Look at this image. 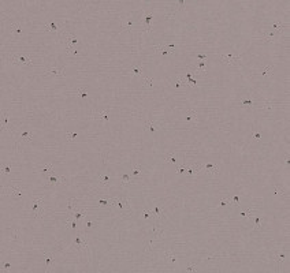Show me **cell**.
<instances>
[{"label": "cell", "mask_w": 290, "mask_h": 273, "mask_svg": "<svg viewBox=\"0 0 290 273\" xmlns=\"http://www.w3.org/2000/svg\"><path fill=\"white\" fill-rule=\"evenodd\" d=\"M3 194H10L13 197H23V190L21 187H4L3 189Z\"/></svg>", "instance_id": "277c9868"}, {"label": "cell", "mask_w": 290, "mask_h": 273, "mask_svg": "<svg viewBox=\"0 0 290 273\" xmlns=\"http://www.w3.org/2000/svg\"><path fill=\"white\" fill-rule=\"evenodd\" d=\"M74 245L77 246L80 250H85V249L88 247V242H86V239L82 236H77L75 238V240H74Z\"/></svg>", "instance_id": "4fadbf2b"}, {"label": "cell", "mask_w": 290, "mask_h": 273, "mask_svg": "<svg viewBox=\"0 0 290 273\" xmlns=\"http://www.w3.org/2000/svg\"><path fill=\"white\" fill-rule=\"evenodd\" d=\"M40 172L44 175H52L54 174V165L52 164H48V165H44L40 168Z\"/></svg>", "instance_id": "cb8c5ba5"}, {"label": "cell", "mask_w": 290, "mask_h": 273, "mask_svg": "<svg viewBox=\"0 0 290 273\" xmlns=\"http://www.w3.org/2000/svg\"><path fill=\"white\" fill-rule=\"evenodd\" d=\"M196 271H197V269H196V265H194V264H193V265H189V266L186 268V272H196Z\"/></svg>", "instance_id": "f907efd6"}, {"label": "cell", "mask_w": 290, "mask_h": 273, "mask_svg": "<svg viewBox=\"0 0 290 273\" xmlns=\"http://www.w3.org/2000/svg\"><path fill=\"white\" fill-rule=\"evenodd\" d=\"M220 60L223 61L224 64H227V66H235V64L239 63V60H241V56H235V55H233V53L222 55V56H220Z\"/></svg>", "instance_id": "3957f363"}, {"label": "cell", "mask_w": 290, "mask_h": 273, "mask_svg": "<svg viewBox=\"0 0 290 273\" xmlns=\"http://www.w3.org/2000/svg\"><path fill=\"white\" fill-rule=\"evenodd\" d=\"M275 258L278 260V265H282V262L286 260V253H275Z\"/></svg>", "instance_id": "d590c367"}, {"label": "cell", "mask_w": 290, "mask_h": 273, "mask_svg": "<svg viewBox=\"0 0 290 273\" xmlns=\"http://www.w3.org/2000/svg\"><path fill=\"white\" fill-rule=\"evenodd\" d=\"M130 176H129L127 174H125L123 176H122V184H123V186H125V184H129V183H130Z\"/></svg>", "instance_id": "f6af8a7d"}, {"label": "cell", "mask_w": 290, "mask_h": 273, "mask_svg": "<svg viewBox=\"0 0 290 273\" xmlns=\"http://www.w3.org/2000/svg\"><path fill=\"white\" fill-rule=\"evenodd\" d=\"M99 183H100V186L107 187L108 184H110V178H108L107 175H104V174L99 175Z\"/></svg>", "instance_id": "83f0119b"}, {"label": "cell", "mask_w": 290, "mask_h": 273, "mask_svg": "<svg viewBox=\"0 0 290 273\" xmlns=\"http://www.w3.org/2000/svg\"><path fill=\"white\" fill-rule=\"evenodd\" d=\"M92 117H95V119L100 120V122H108L110 120V117H108V109H104L103 112H93L92 113Z\"/></svg>", "instance_id": "9c48e42d"}, {"label": "cell", "mask_w": 290, "mask_h": 273, "mask_svg": "<svg viewBox=\"0 0 290 273\" xmlns=\"http://www.w3.org/2000/svg\"><path fill=\"white\" fill-rule=\"evenodd\" d=\"M78 135L77 134H70V133H66V139L67 141H73V139H75Z\"/></svg>", "instance_id": "7dc6e473"}, {"label": "cell", "mask_w": 290, "mask_h": 273, "mask_svg": "<svg viewBox=\"0 0 290 273\" xmlns=\"http://www.w3.org/2000/svg\"><path fill=\"white\" fill-rule=\"evenodd\" d=\"M45 29H47V31H51V33H56V31L60 29V26L58 25L56 22H54V20H49L48 23H45Z\"/></svg>", "instance_id": "2e32d148"}, {"label": "cell", "mask_w": 290, "mask_h": 273, "mask_svg": "<svg viewBox=\"0 0 290 273\" xmlns=\"http://www.w3.org/2000/svg\"><path fill=\"white\" fill-rule=\"evenodd\" d=\"M288 28V25L286 23H282V22H275V23H272V29H274L277 33H282L285 29Z\"/></svg>", "instance_id": "7402d4cb"}, {"label": "cell", "mask_w": 290, "mask_h": 273, "mask_svg": "<svg viewBox=\"0 0 290 273\" xmlns=\"http://www.w3.org/2000/svg\"><path fill=\"white\" fill-rule=\"evenodd\" d=\"M142 219H144V220H149V219H151V217H153V215H152V210H142Z\"/></svg>", "instance_id": "60d3db41"}, {"label": "cell", "mask_w": 290, "mask_h": 273, "mask_svg": "<svg viewBox=\"0 0 290 273\" xmlns=\"http://www.w3.org/2000/svg\"><path fill=\"white\" fill-rule=\"evenodd\" d=\"M112 201H114L112 206H116L119 210H125V209H127V202H126V199H122V198H114Z\"/></svg>", "instance_id": "8fae6325"}, {"label": "cell", "mask_w": 290, "mask_h": 273, "mask_svg": "<svg viewBox=\"0 0 290 273\" xmlns=\"http://www.w3.org/2000/svg\"><path fill=\"white\" fill-rule=\"evenodd\" d=\"M10 30H11V34H13L14 37H18V36H21V34H22L23 29H22V26L19 25V23H13Z\"/></svg>", "instance_id": "9a60e30c"}, {"label": "cell", "mask_w": 290, "mask_h": 273, "mask_svg": "<svg viewBox=\"0 0 290 273\" xmlns=\"http://www.w3.org/2000/svg\"><path fill=\"white\" fill-rule=\"evenodd\" d=\"M93 227H95V223L90 221V220H88V221L85 223V228H86V230H89V228H93Z\"/></svg>", "instance_id": "c3c4849f"}, {"label": "cell", "mask_w": 290, "mask_h": 273, "mask_svg": "<svg viewBox=\"0 0 290 273\" xmlns=\"http://www.w3.org/2000/svg\"><path fill=\"white\" fill-rule=\"evenodd\" d=\"M10 268H11V264L10 262H4L2 265V272L4 271V272H7V271H10Z\"/></svg>", "instance_id": "bcb514c9"}, {"label": "cell", "mask_w": 290, "mask_h": 273, "mask_svg": "<svg viewBox=\"0 0 290 273\" xmlns=\"http://www.w3.org/2000/svg\"><path fill=\"white\" fill-rule=\"evenodd\" d=\"M86 215H88V210L86 209H81V210H74V212H73L71 215H69V216H73L78 223H80Z\"/></svg>", "instance_id": "5bb4252c"}, {"label": "cell", "mask_w": 290, "mask_h": 273, "mask_svg": "<svg viewBox=\"0 0 290 273\" xmlns=\"http://www.w3.org/2000/svg\"><path fill=\"white\" fill-rule=\"evenodd\" d=\"M201 171H205L208 175H218L219 174V167L213 165L211 163H207L204 167H201Z\"/></svg>", "instance_id": "5b68a950"}, {"label": "cell", "mask_w": 290, "mask_h": 273, "mask_svg": "<svg viewBox=\"0 0 290 273\" xmlns=\"http://www.w3.org/2000/svg\"><path fill=\"white\" fill-rule=\"evenodd\" d=\"M148 86V87H152L153 86V81H152V78L149 77H144V87Z\"/></svg>", "instance_id": "b9f144b4"}, {"label": "cell", "mask_w": 290, "mask_h": 273, "mask_svg": "<svg viewBox=\"0 0 290 273\" xmlns=\"http://www.w3.org/2000/svg\"><path fill=\"white\" fill-rule=\"evenodd\" d=\"M241 105L242 107H252V105H253V101H252V100H248V98H242Z\"/></svg>", "instance_id": "ee69618b"}, {"label": "cell", "mask_w": 290, "mask_h": 273, "mask_svg": "<svg viewBox=\"0 0 290 273\" xmlns=\"http://www.w3.org/2000/svg\"><path fill=\"white\" fill-rule=\"evenodd\" d=\"M272 70H274V66H267V67H264V68L260 70V75H262V77H268V75L272 74Z\"/></svg>", "instance_id": "f546056e"}, {"label": "cell", "mask_w": 290, "mask_h": 273, "mask_svg": "<svg viewBox=\"0 0 290 273\" xmlns=\"http://www.w3.org/2000/svg\"><path fill=\"white\" fill-rule=\"evenodd\" d=\"M231 201L234 202V204L237 205V206H239V198L237 195H234V197H231Z\"/></svg>", "instance_id": "816d5d0a"}, {"label": "cell", "mask_w": 290, "mask_h": 273, "mask_svg": "<svg viewBox=\"0 0 290 273\" xmlns=\"http://www.w3.org/2000/svg\"><path fill=\"white\" fill-rule=\"evenodd\" d=\"M131 174H133L134 178H141L142 175V168L140 164H136V165L133 167V169H131Z\"/></svg>", "instance_id": "4316f807"}, {"label": "cell", "mask_w": 290, "mask_h": 273, "mask_svg": "<svg viewBox=\"0 0 290 273\" xmlns=\"http://www.w3.org/2000/svg\"><path fill=\"white\" fill-rule=\"evenodd\" d=\"M208 55H197V59H198V61H201V60H205Z\"/></svg>", "instance_id": "f5cc1de1"}, {"label": "cell", "mask_w": 290, "mask_h": 273, "mask_svg": "<svg viewBox=\"0 0 290 273\" xmlns=\"http://www.w3.org/2000/svg\"><path fill=\"white\" fill-rule=\"evenodd\" d=\"M231 204H233V201H231V197H226V198L220 199V202H219V208L227 206V205H231Z\"/></svg>", "instance_id": "836d02e7"}, {"label": "cell", "mask_w": 290, "mask_h": 273, "mask_svg": "<svg viewBox=\"0 0 290 273\" xmlns=\"http://www.w3.org/2000/svg\"><path fill=\"white\" fill-rule=\"evenodd\" d=\"M32 138H33V133H26V131H25V133L21 134V139L25 141V142H29Z\"/></svg>", "instance_id": "74e56055"}, {"label": "cell", "mask_w": 290, "mask_h": 273, "mask_svg": "<svg viewBox=\"0 0 290 273\" xmlns=\"http://www.w3.org/2000/svg\"><path fill=\"white\" fill-rule=\"evenodd\" d=\"M11 239H13V240L18 239V232H13V234H11Z\"/></svg>", "instance_id": "db71d44e"}, {"label": "cell", "mask_w": 290, "mask_h": 273, "mask_svg": "<svg viewBox=\"0 0 290 273\" xmlns=\"http://www.w3.org/2000/svg\"><path fill=\"white\" fill-rule=\"evenodd\" d=\"M256 210V206H250L249 209L247 210H242L241 213H239V216L242 217V219H248V217H250L252 215H253V212Z\"/></svg>", "instance_id": "484cf974"}, {"label": "cell", "mask_w": 290, "mask_h": 273, "mask_svg": "<svg viewBox=\"0 0 290 273\" xmlns=\"http://www.w3.org/2000/svg\"><path fill=\"white\" fill-rule=\"evenodd\" d=\"M10 59V61L13 64H15V66H19V67H29V66H33V61H32V59L29 56H26V55H14V56L8 57Z\"/></svg>", "instance_id": "7a4b0ae2"}, {"label": "cell", "mask_w": 290, "mask_h": 273, "mask_svg": "<svg viewBox=\"0 0 290 273\" xmlns=\"http://www.w3.org/2000/svg\"><path fill=\"white\" fill-rule=\"evenodd\" d=\"M48 74H51V75H55V77H63L64 75V72H63V70H60V68H49L48 70Z\"/></svg>", "instance_id": "1f68e13d"}, {"label": "cell", "mask_w": 290, "mask_h": 273, "mask_svg": "<svg viewBox=\"0 0 290 273\" xmlns=\"http://www.w3.org/2000/svg\"><path fill=\"white\" fill-rule=\"evenodd\" d=\"M250 219L253 220V223H254L253 230H260V228H262V225H263V220H262V217H260V216H254V215H252V216H250Z\"/></svg>", "instance_id": "44dd1931"}, {"label": "cell", "mask_w": 290, "mask_h": 273, "mask_svg": "<svg viewBox=\"0 0 290 273\" xmlns=\"http://www.w3.org/2000/svg\"><path fill=\"white\" fill-rule=\"evenodd\" d=\"M64 182L63 176H55L54 174L48 175V183L49 184H54V186H58V184H62Z\"/></svg>", "instance_id": "7c38bea8"}, {"label": "cell", "mask_w": 290, "mask_h": 273, "mask_svg": "<svg viewBox=\"0 0 290 273\" xmlns=\"http://www.w3.org/2000/svg\"><path fill=\"white\" fill-rule=\"evenodd\" d=\"M64 46H66V53L69 55V56L78 57V56H81V55H82L77 48H75V46H73V45H66V44H64Z\"/></svg>", "instance_id": "30bf717a"}, {"label": "cell", "mask_w": 290, "mask_h": 273, "mask_svg": "<svg viewBox=\"0 0 290 273\" xmlns=\"http://www.w3.org/2000/svg\"><path fill=\"white\" fill-rule=\"evenodd\" d=\"M164 254H166V258H167V260H168L171 264H177V262H178V258H177V255H175L174 253H172L171 250H167Z\"/></svg>", "instance_id": "f1b7e54d"}, {"label": "cell", "mask_w": 290, "mask_h": 273, "mask_svg": "<svg viewBox=\"0 0 290 273\" xmlns=\"http://www.w3.org/2000/svg\"><path fill=\"white\" fill-rule=\"evenodd\" d=\"M285 164H286V165H289V164H290V158H289V154H286V156H285Z\"/></svg>", "instance_id": "11a10c76"}, {"label": "cell", "mask_w": 290, "mask_h": 273, "mask_svg": "<svg viewBox=\"0 0 290 273\" xmlns=\"http://www.w3.org/2000/svg\"><path fill=\"white\" fill-rule=\"evenodd\" d=\"M145 128H146V130H149V131H151L152 134H153V133H156V131L159 130V127H157V126L155 124V123L149 122V120H148V122H145Z\"/></svg>", "instance_id": "4dcf8cb0"}, {"label": "cell", "mask_w": 290, "mask_h": 273, "mask_svg": "<svg viewBox=\"0 0 290 273\" xmlns=\"http://www.w3.org/2000/svg\"><path fill=\"white\" fill-rule=\"evenodd\" d=\"M64 44H66V45H73L77 48V45H80V40L75 36H73V34L66 33L64 34Z\"/></svg>", "instance_id": "8992f818"}, {"label": "cell", "mask_w": 290, "mask_h": 273, "mask_svg": "<svg viewBox=\"0 0 290 273\" xmlns=\"http://www.w3.org/2000/svg\"><path fill=\"white\" fill-rule=\"evenodd\" d=\"M134 26V20L131 17H126V19L122 22V28L125 29V30H131Z\"/></svg>", "instance_id": "d6986e66"}, {"label": "cell", "mask_w": 290, "mask_h": 273, "mask_svg": "<svg viewBox=\"0 0 290 273\" xmlns=\"http://www.w3.org/2000/svg\"><path fill=\"white\" fill-rule=\"evenodd\" d=\"M153 19V14H146L145 15V26H146V30H151L149 25H151V20Z\"/></svg>", "instance_id": "f35d334b"}, {"label": "cell", "mask_w": 290, "mask_h": 273, "mask_svg": "<svg viewBox=\"0 0 290 273\" xmlns=\"http://www.w3.org/2000/svg\"><path fill=\"white\" fill-rule=\"evenodd\" d=\"M186 122L189 123V124H193L196 126L198 123V115H197V111L196 109H192L189 112V115L186 116Z\"/></svg>", "instance_id": "ba28073f"}, {"label": "cell", "mask_w": 290, "mask_h": 273, "mask_svg": "<svg viewBox=\"0 0 290 273\" xmlns=\"http://www.w3.org/2000/svg\"><path fill=\"white\" fill-rule=\"evenodd\" d=\"M0 172H2V175H7L11 172V167L10 165H4V164H2V168H0Z\"/></svg>", "instance_id": "ab89813d"}, {"label": "cell", "mask_w": 290, "mask_h": 273, "mask_svg": "<svg viewBox=\"0 0 290 273\" xmlns=\"http://www.w3.org/2000/svg\"><path fill=\"white\" fill-rule=\"evenodd\" d=\"M155 49H156V52H160L163 57H166V56H168L170 53H172V51H170V49L167 48V45H157V46H155Z\"/></svg>", "instance_id": "ffe728a7"}, {"label": "cell", "mask_w": 290, "mask_h": 273, "mask_svg": "<svg viewBox=\"0 0 290 273\" xmlns=\"http://www.w3.org/2000/svg\"><path fill=\"white\" fill-rule=\"evenodd\" d=\"M41 253L44 255V258H45V271L49 272L51 271V265H52V261H54V257H52L51 254L45 253V251H41Z\"/></svg>", "instance_id": "ac0fdd59"}, {"label": "cell", "mask_w": 290, "mask_h": 273, "mask_svg": "<svg viewBox=\"0 0 290 273\" xmlns=\"http://www.w3.org/2000/svg\"><path fill=\"white\" fill-rule=\"evenodd\" d=\"M75 205H77V199H75V198H70L69 199V204H67V213H69V215H71V213L75 210L74 209Z\"/></svg>", "instance_id": "d4e9b609"}, {"label": "cell", "mask_w": 290, "mask_h": 273, "mask_svg": "<svg viewBox=\"0 0 290 273\" xmlns=\"http://www.w3.org/2000/svg\"><path fill=\"white\" fill-rule=\"evenodd\" d=\"M275 37H277V33H275V31L266 30V31H263V33H262L260 39L264 41V42H272V41L275 40Z\"/></svg>", "instance_id": "52a82bcc"}, {"label": "cell", "mask_w": 290, "mask_h": 273, "mask_svg": "<svg viewBox=\"0 0 290 273\" xmlns=\"http://www.w3.org/2000/svg\"><path fill=\"white\" fill-rule=\"evenodd\" d=\"M166 161H171V163H174V164L178 165V160H177V157H175V154H167Z\"/></svg>", "instance_id": "7bdbcfd3"}, {"label": "cell", "mask_w": 290, "mask_h": 273, "mask_svg": "<svg viewBox=\"0 0 290 273\" xmlns=\"http://www.w3.org/2000/svg\"><path fill=\"white\" fill-rule=\"evenodd\" d=\"M272 193H274V195L283 197V198H288V195H286V191L282 189V187H279V186H274V189H272Z\"/></svg>", "instance_id": "603a6c76"}, {"label": "cell", "mask_w": 290, "mask_h": 273, "mask_svg": "<svg viewBox=\"0 0 290 273\" xmlns=\"http://www.w3.org/2000/svg\"><path fill=\"white\" fill-rule=\"evenodd\" d=\"M45 212V208H44V202L43 198L40 197H34L33 198V205H32V216L33 217H41Z\"/></svg>", "instance_id": "6da1fadb"}, {"label": "cell", "mask_w": 290, "mask_h": 273, "mask_svg": "<svg viewBox=\"0 0 290 273\" xmlns=\"http://www.w3.org/2000/svg\"><path fill=\"white\" fill-rule=\"evenodd\" d=\"M252 138H253V139H256V141H259L260 138H262V134L257 133V131H253V134H252Z\"/></svg>", "instance_id": "681fc988"}, {"label": "cell", "mask_w": 290, "mask_h": 273, "mask_svg": "<svg viewBox=\"0 0 290 273\" xmlns=\"http://www.w3.org/2000/svg\"><path fill=\"white\" fill-rule=\"evenodd\" d=\"M152 215H153V217H156V219H160V217L163 216V210H162V208L160 206H155L153 209H152Z\"/></svg>", "instance_id": "d6a6232c"}, {"label": "cell", "mask_w": 290, "mask_h": 273, "mask_svg": "<svg viewBox=\"0 0 290 273\" xmlns=\"http://www.w3.org/2000/svg\"><path fill=\"white\" fill-rule=\"evenodd\" d=\"M131 75H142V67L141 66H134L133 68L130 70Z\"/></svg>", "instance_id": "e575fe53"}, {"label": "cell", "mask_w": 290, "mask_h": 273, "mask_svg": "<svg viewBox=\"0 0 290 273\" xmlns=\"http://www.w3.org/2000/svg\"><path fill=\"white\" fill-rule=\"evenodd\" d=\"M178 4H179V8H183V4H185V2H183V0H179V2H178Z\"/></svg>", "instance_id": "9f6ffc18"}, {"label": "cell", "mask_w": 290, "mask_h": 273, "mask_svg": "<svg viewBox=\"0 0 290 273\" xmlns=\"http://www.w3.org/2000/svg\"><path fill=\"white\" fill-rule=\"evenodd\" d=\"M2 130H7L8 133H11L8 128V115L7 111H2Z\"/></svg>", "instance_id": "e0dca14e"}, {"label": "cell", "mask_w": 290, "mask_h": 273, "mask_svg": "<svg viewBox=\"0 0 290 273\" xmlns=\"http://www.w3.org/2000/svg\"><path fill=\"white\" fill-rule=\"evenodd\" d=\"M75 94H77V97H89V96H90L89 93L86 92V90H85V89H81V87L75 90Z\"/></svg>", "instance_id": "8d00e7d4"}]
</instances>
